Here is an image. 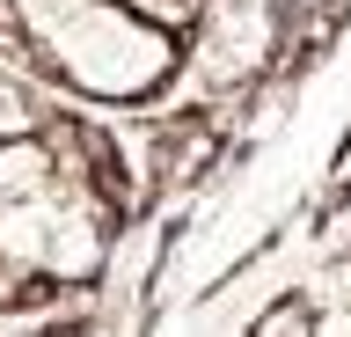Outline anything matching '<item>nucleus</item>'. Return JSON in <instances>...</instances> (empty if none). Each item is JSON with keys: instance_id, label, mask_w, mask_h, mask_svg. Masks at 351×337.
Listing matches in <instances>:
<instances>
[{"instance_id": "obj_1", "label": "nucleus", "mask_w": 351, "mask_h": 337, "mask_svg": "<svg viewBox=\"0 0 351 337\" xmlns=\"http://www.w3.org/2000/svg\"><path fill=\"white\" fill-rule=\"evenodd\" d=\"M183 37L154 30L147 15H132L125 0H81L66 23H51L37 37V73L59 81L81 103H154L161 89H176L183 73Z\"/></svg>"}, {"instance_id": "obj_2", "label": "nucleus", "mask_w": 351, "mask_h": 337, "mask_svg": "<svg viewBox=\"0 0 351 337\" xmlns=\"http://www.w3.org/2000/svg\"><path fill=\"white\" fill-rule=\"evenodd\" d=\"M183 51L205 89H241L278 59V8L271 0H213V15L197 23Z\"/></svg>"}, {"instance_id": "obj_3", "label": "nucleus", "mask_w": 351, "mask_h": 337, "mask_svg": "<svg viewBox=\"0 0 351 337\" xmlns=\"http://www.w3.org/2000/svg\"><path fill=\"white\" fill-rule=\"evenodd\" d=\"M125 8H132V15H147L154 30L183 37V45H191V37H197V23L213 15V0H125Z\"/></svg>"}, {"instance_id": "obj_4", "label": "nucleus", "mask_w": 351, "mask_h": 337, "mask_svg": "<svg viewBox=\"0 0 351 337\" xmlns=\"http://www.w3.org/2000/svg\"><path fill=\"white\" fill-rule=\"evenodd\" d=\"M29 125H44L37 95H29V73L0 67V139H8V132H29Z\"/></svg>"}, {"instance_id": "obj_5", "label": "nucleus", "mask_w": 351, "mask_h": 337, "mask_svg": "<svg viewBox=\"0 0 351 337\" xmlns=\"http://www.w3.org/2000/svg\"><path fill=\"white\" fill-rule=\"evenodd\" d=\"M249 337H315V308H307L300 293H285V301H271V308L249 323Z\"/></svg>"}, {"instance_id": "obj_6", "label": "nucleus", "mask_w": 351, "mask_h": 337, "mask_svg": "<svg viewBox=\"0 0 351 337\" xmlns=\"http://www.w3.org/2000/svg\"><path fill=\"white\" fill-rule=\"evenodd\" d=\"M315 337H351V301H337V308H315Z\"/></svg>"}, {"instance_id": "obj_7", "label": "nucleus", "mask_w": 351, "mask_h": 337, "mask_svg": "<svg viewBox=\"0 0 351 337\" xmlns=\"http://www.w3.org/2000/svg\"><path fill=\"white\" fill-rule=\"evenodd\" d=\"M329 191H351V132H344V147H337V161H329Z\"/></svg>"}, {"instance_id": "obj_8", "label": "nucleus", "mask_w": 351, "mask_h": 337, "mask_svg": "<svg viewBox=\"0 0 351 337\" xmlns=\"http://www.w3.org/2000/svg\"><path fill=\"white\" fill-rule=\"evenodd\" d=\"M0 293H15V286H8V279H0Z\"/></svg>"}]
</instances>
